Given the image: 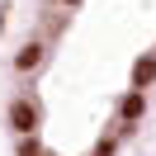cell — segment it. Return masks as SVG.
<instances>
[{
	"mask_svg": "<svg viewBox=\"0 0 156 156\" xmlns=\"http://www.w3.org/2000/svg\"><path fill=\"white\" fill-rule=\"evenodd\" d=\"M151 76H156V62H142V66H137V85H147Z\"/></svg>",
	"mask_w": 156,
	"mask_h": 156,
	"instance_id": "obj_3",
	"label": "cell"
},
{
	"mask_svg": "<svg viewBox=\"0 0 156 156\" xmlns=\"http://www.w3.org/2000/svg\"><path fill=\"white\" fill-rule=\"evenodd\" d=\"M10 123H14V128H19V133H29V128H33V123H38V109H33V104H29V99H19V104H14V109H10Z\"/></svg>",
	"mask_w": 156,
	"mask_h": 156,
	"instance_id": "obj_1",
	"label": "cell"
},
{
	"mask_svg": "<svg viewBox=\"0 0 156 156\" xmlns=\"http://www.w3.org/2000/svg\"><path fill=\"white\" fill-rule=\"evenodd\" d=\"M118 114H123V118H137V114H142V90H133V95L118 104Z\"/></svg>",
	"mask_w": 156,
	"mask_h": 156,
	"instance_id": "obj_2",
	"label": "cell"
}]
</instances>
